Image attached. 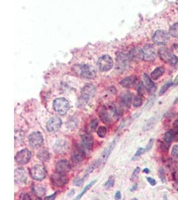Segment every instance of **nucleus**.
Wrapping results in <instances>:
<instances>
[{
    "label": "nucleus",
    "instance_id": "obj_30",
    "mask_svg": "<svg viewBox=\"0 0 178 200\" xmlns=\"http://www.w3.org/2000/svg\"><path fill=\"white\" fill-rule=\"evenodd\" d=\"M108 132L107 128L105 126H101L97 130V134L101 138H104L105 137Z\"/></svg>",
    "mask_w": 178,
    "mask_h": 200
},
{
    "label": "nucleus",
    "instance_id": "obj_46",
    "mask_svg": "<svg viewBox=\"0 0 178 200\" xmlns=\"http://www.w3.org/2000/svg\"><path fill=\"white\" fill-rule=\"evenodd\" d=\"M20 199H31L32 198H30V196L27 194H23L21 195L20 196Z\"/></svg>",
    "mask_w": 178,
    "mask_h": 200
},
{
    "label": "nucleus",
    "instance_id": "obj_45",
    "mask_svg": "<svg viewBox=\"0 0 178 200\" xmlns=\"http://www.w3.org/2000/svg\"><path fill=\"white\" fill-rule=\"evenodd\" d=\"M173 180H174L176 183H177L178 184V169H177L176 171L173 172Z\"/></svg>",
    "mask_w": 178,
    "mask_h": 200
},
{
    "label": "nucleus",
    "instance_id": "obj_5",
    "mask_svg": "<svg viewBox=\"0 0 178 200\" xmlns=\"http://www.w3.org/2000/svg\"><path fill=\"white\" fill-rule=\"evenodd\" d=\"M158 54L161 59H162L165 62L169 63V64L176 65L177 63V57L166 48L159 49Z\"/></svg>",
    "mask_w": 178,
    "mask_h": 200
},
{
    "label": "nucleus",
    "instance_id": "obj_22",
    "mask_svg": "<svg viewBox=\"0 0 178 200\" xmlns=\"http://www.w3.org/2000/svg\"><path fill=\"white\" fill-rule=\"evenodd\" d=\"M120 101L122 105L125 108H130L132 101V95L129 91L123 92L120 96Z\"/></svg>",
    "mask_w": 178,
    "mask_h": 200
},
{
    "label": "nucleus",
    "instance_id": "obj_42",
    "mask_svg": "<svg viewBox=\"0 0 178 200\" xmlns=\"http://www.w3.org/2000/svg\"><path fill=\"white\" fill-rule=\"evenodd\" d=\"M139 172H140V168H135V169L134 171V173L132 174V176H131V179H134L137 177V176L138 175V174L139 173Z\"/></svg>",
    "mask_w": 178,
    "mask_h": 200
},
{
    "label": "nucleus",
    "instance_id": "obj_35",
    "mask_svg": "<svg viewBox=\"0 0 178 200\" xmlns=\"http://www.w3.org/2000/svg\"><path fill=\"white\" fill-rule=\"evenodd\" d=\"M170 32L172 36L178 38V23H176L172 25L170 29Z\"/></svg>",
    "mask_w": 178,
    "mask_h": 200
},
{
    "label": "nucleus",
    "instance_id": "obj_2",
    "mask_svg": "<svg viewBox=\"0 0 178 200\" xmlns=\"http://www.w3.org/2000/svg\"><path fill=\"white\" fill-rule=\"evenodd\" d=\"M75 71L79 76L86 79H94L97 72L95 68L89 64H80L75 67Z\"/></svg>",
    "mask_w": 178,
    "mask_h": 200
},
{
    "label": "nucleus",
    "instance_id": "obj_39",
    "mask_svg": "<svg viewBox=\"0 0 178 200\" xmlns=\"http://www.w3.org/2000/svg\"><path fill=\"white\" fill-rule=\"evenodd\" d=\"M172 155L178 158V145H175L173 146L172 147Z\"/></svg>",
    "mask_w": 178,
    "mask_h": 200
},
{
    "label": "nucleus",
    "instance_id": "obj_9",
    "mask_svg": "<svg viewBox=\"0 0 178 200\" xmlns=\"http://www.w3.org/2000/svg\"><path fill=\"white\" fill-rule=\"evenodd\" d=\"M62 121L58 117H53L50 118L46 124V128L50 133H55L57 131L61 126Z\"/></svg>",
    "mask_w": 178,
    "mask_h": 200
},
{
    "label": "nucleus",
    "instance_id": "obj_48",
    "mask_svg": "<svg viewBox=\"0 0 178 200\" xmlns=\"http://www.w3.org/2000/svg\"><path fill=\"white\" fill-rule=\"evenodd\" d=\"M121 198V194L120 191H117L115 194V199H120Z\"/></svg>",
    "mask_w": 178,
    "mask_h": 200
},
{
    "label": "nucleus",
    "instance_id": "obj_41",
    "mask_svg": "<svg viewBox=\"0 0 178 200\" xmlns=\"http://www.w3.org/2000/svg\"><path fill=\"white\" fill-rule=\"evenodd\" d=\"M159 178L161 179V180H162V181H163V183L166 182V177H165V173H164L163 169H159Z\"/></svg>",
    "mask_w": 178,
    "mask_h": 200
},
{
    "label": "nucleus",
    "instance_id": "obj_43",
    "mask_svg": "<svg viewBox=\"0 0 178 200\" xmlns=\"http://www.w3.org/2000/svg\"><path fill=\"white\" fill-rule=\"evenodd\" d=\"M153 143H154V140L153 139H150L149 143L147 145V146L145 149L146 151H149L150 149L152 147V146H153Z\"/></svg>",
    "mask_w": 178,
    "mask_h": 200
},
{
    "label": "nucleus",
    "instance_id": "obj_26",
    "mask_svg": "<svg viewBox=\"0 0 178 200\" xmlns=\"http://www.w3.org/2000/svg\"><path fill=\"white\" fill-rule=\"evenodd\" d=\"M37 157H38V159L42 161H48L50 159L49 153L46 149H44V150H41L38 152Z\"/></svg>",
    "mask_w": 178,
    "mask_h": 200
},
{
    "label": "nucleus",
    "instance_id": "obj_50",
    "mask_svg": "<svg viewBox=\"0 0 178 200\" xmlns=\"http://www.w3.org/2000/svg\"><path fill=\"white\" fill-rule=\"evenodd\" d=\"M143 172H145V173H150V169H147V168L144 169H143Z\"/></svg>",
    "mask_w": 178,
    "mask_h": 200
},
{
    "label": "nucleus",
    "instance_id": "obj_8",
    "mask_svg": "<svg viewBox=\"0 0 178 200\" xmlns=\"http://www.w3.org/2000/svg\"><path fill=\"white\" fill-rule=\"evenodd\" d=\"M67 181L68 180H67L66 174L56 172V173L52 174L51 176V181H52V184L56 187H59V188L65 186L67 184Z\"/></svg>",
    "mask_w": 178,
    "mask_h": 200
},
{
    "label": "nucleus",
    "instance_id": "obj_4",
    "mask_svg": "<svg viewBox=\"0 0 178 200\" xmlns=\"http://www.w3.org/2000/svg\"><path fill=\"white\" fill-rule=\"evenodd\" d=\"M29 173L33 180L41 181L46 176V169L43 165H36L29 170Z\"/></svg>",
    "mask_w": 178,
    "mask_h": 200
},
{
    "label": "nucleus",
    "instance_id": "obj_17",
    "mask_svg": "<svg viewBox=\"0 0 178 200\" xmlns=\"http://www.w3.org/2000/svg\"><path fill=\"white\" fill-rule=\"evenodd\" d=\"M53 150L57 154H63L68 150V143L65 139H59L53 145Z\"/></svg>",
    "mask_w": 178,
    "mask_h": 200
},
{
    "label": "nucleus",
    "instance_id": "obj_25",
    "mask_svg": "<svg viewBox=\"0 0 178 200\" xmlns=\"http://www.w3.org/2000/svg\"><path fill=\"white\" fill-rule=\"evenodd\" d=\"M177 137V133L176 131H175V130H169L167 131V132L164 135V141L170 143L173 139H175Z\"/></svg>",
    "mask_w": 178,
    "mask_h": 200
},
{
    "label": "nucleus",
    "instance_id": "obj_37",
    "mask_svg": "<svg viewBox=\"0 0 178 200\" xmlns=\"http://www.w3.org/2000/svg\"><path fill=\"white\" fill-rule=\"evenodd\" d=\"M146 87L144 86V84L143 83H140L139 85L138 86V95H140V96H143L144 93L146 92Z\"/></svg>",
    "mask_w": 178,
    "mask_h": 200
},
{
    "label": "nucleus",
    "instance_id": "obj_49",
    "mask_svg": "<svg viewBox=\"0 0 178 200\" xmlns=\"http://www.w3.org/2000/svg\"><path fill=\"white\" fill-rule=\"evenodd\" d=\"M138 188V184H135V185H134L132 188H131V191H135V190H136Z\"/></svg>",
    "mask_w": 178,
    "mask_h": 200
},
{
    "label": "nucleus",
    "instance_id": "obj_47",
    "mask_svg": "<svg viewBox=\"0 0 178 200\" xmlns=\"http://www.w3.org/2000/svg\"><path fill=\"white\" fill-rule=\"evenodd\" d=\"M56 194H57V192H55L54 194H52V195H49V196H48V197H46L45 198V200H52V199H54L55 198H56Z\"/></svg>",
    "mask_w": 178,
    "mask_h": 200
},
{
    "label": "nucleus",
    "instance_id": "obj_3",
    "mask_svg": "<svg viewBox=\"0 0 178 200\" xmlns=\"http://www.w3.org/2000/svg\"><path fill=\"white\" fill-rule=\"evenodd\" d=\"M53 109L60 115H65L70 108L69 101L63 97H59L53 101Z\"/></svg>",
    "mask_w": 178,
    "mask_h": 200
},
{
    "label": "nucleus",
    "instance_id": "obj_6",
    "mask_svg": "<svg viewBox=\"0 0 178 200\" xmlns=\"http://www.w3.org/2000/svg\"><path fill=\"white\" fill-rule=\"evenodd\" d=\"M113 62L112 57L108 55H104L100 57L97 61V66L101 71H108L112 69Z\"/></svg>",
    "mask_w": 178,
    "mask_h": 200
},
{
    "label": "nucleus",
    "instance_id": "obj_38",
    "mask_svg": "<svg viewBox=\"0 0 178 200\" xmlns=\"http://www.w3.org/2000/svg\"><path fill=\"white\" fill-rule=\"evenodd\" d=\"M145 151H146L145 149H143V148H142V147L139 148L138 150V151H136V153H135V154L134 155V157L132 158V160L135 159V158H137L138 157H139V156H140L141 155H142V154H143V153L145 152Z\"/></svg>",
    "mask_w": 178,
    "mask_h": 200
},
{
    "label": "nucleus",
    "instance_id": "obj_19",
    "mask_svg": "<svg viewBox=\"0 0 178 200\" xmlns=\"http://www.w3.org/2000/svg\"><path fill=\"white\" fill-rule=\"evenodd\" d=\"M71 169L70 163L66 160L59 161L56 164V172L63 174L69 173Z\"/></svg>",
    "mask_w": 178,
    "mask_h": 200
},
{
    "label": "nucleus",
    "instance_id": "obj_33",
    "mask_svg": "<svg viewBox=\"0 0 178 200\" xmlns=\"http://www.w3.org/2000/svg\"><path fill=\"white\" fill-rule=\"evenodd\" d=\"M155 123V118H151L150 120H148L146 123L145 124V126L143 127L144 130H149L153 127Z\"/></svg>",
    "mask_w": 178,
    "mask_h": 200
},
{
    "label": "nucleus",
    "instance_id": "obj_24",
    "mask_svg": "<svg viewBox=\"0 0 178 200\" xmlns=\"http://www.w3.org/2000/svg\"><path fill=\"white\" fill-rule=\"evenodd\" d=\"M164 69L162 67H157L151 74V78L152 80H158L160 77H162L164 74Z\"/></svg>",
    "mask_w": 178,
    "mask_h": 200
},
{
    "label": "nucleus",
    "instance_id": "obj_13",
    "mask_svg": "<svg viewBox=\"0 0 178 200\" xmlns=\"http://www.w3.org/2000/svg\"><path fill=\"white\" fill-rule=\"evenodd\" d=\"M129 66V57L125 54H119L117 57L116 70L120 72L126 70Z\"/></svg>",
    "mask_w": 178,
    "mask_h": 200
},
{
    "label": "nucleus",
    "instance_id": "obj_11",
    "mask_svg": "<svg viewBox=\"0 0 178 200\" xmlns=\"http://www.w3.org/2000/svg\"><path fill=\"white\" fill-rule=\"evenodd\" d=\"M153 40L158 45H166L169 40V36L166 32L158 30L155 33Z\"/></svg>",
    "mask_w": 178,
    "mask_h": 200
},
{
    "label": "nucleus",
    "instance_id": "obj_23",
    "mask_svg": "<svg viewBox=\"0 0 178 200\" xmlns=\"http://www.w3.org/2000/svg\"><path fill=\"white\" fill-rule=\"evenodd\" d=\"M143 82H144V86H145L146 89L150 93H153L155 91L156 87L155 86L154 83L152 82L151 78H150L146 74L143 75Z\"/></svg>",
    "mask_w": 178,
    "mask_h": 200
},
{
    "label": "nucleus",
    "instance_id": "obj_20",
    "mask_svg": "<svg viewBox=\"0 0 178 200\" xmlns=\"http://www.w3.org/2000/svg\"><path fill=\"white\" fill-rule=\"evenodd\" d=\"M82 142L83 146L87 150H91L94 146V138L92 135L89 134H83L82 135Z\"/></svg>",
    "mask_w": 178,
    "mask_h": 200
},
{
    "label": "nucleus",
    "instance_id": "obj_44",
    "mask_svg": "<svg viewBox=\"0 0 178 200\" xmlns=\"http://www.w3.org/2000/svg\"><path fill=\"white\" fill-rule=\"evenodd\" d=\"M147 180L148 182H149V184H150L151 185H152V186H154L156 184V181H155V180H154V178L147 177Z\"/></svg>",
    "mask_w": 178,
    "mask_h": 200
},
{
    "label": "nucleus",
    "instance_id": "obj_29",
    "mask_svg": "<svg viewBox=\"0 0 178 200\" xmlns=\"http://www.w3.org/2000/svg\"><path fill=\"white\" fill-rule=\"evenodd\" d=\"M97 182V180H94V181H92L91 183H90V184H89L88 185H87L86 187H85L84 189L82 191V192H80V194L78 195L77 197L75 198V199H81L83 196V195L86 194L87 191L90 189L91 187L94 185L95 183Z\"/></svg>",
    "mask_w": 178,
    "mask_h": 200
},
{
    "label": "nucleus",
    "instance_id": "obj_34",
    "mask_svg": "<svg viewBox=\"0 0 178 200\" xmlns=\"http://www.w3.org/2000/svg\"><path fill=\"white\" fill-rule=\"evenodd\" d=\"M86 177H87V176H84L83 177H76L75 180H74V185H76V186H80V185H82L83 184V182L85 181V180H86Z\"/></svg>",
    "mask_w": 178,
    "mask_h": 200
},
{
    "label": "nucleus",
    "instance_id": "obj_40",
    "mask_svg": "<svg viewBox=\"0 0 178 200\" xmlns=\"http://www.w3.org/2000/svg\"><path fill=\"white\" fill-rule=\"evenodd\" d=\"M98 125V121H97V120H93L91 121V130L92 131H95L97 128V126Z\"/></svg>",
    "mask_w": 178,
    "mask_h": 200
},
{
    "label": "nucleus",
    "instance_id": "obj_18",
    "mask_svg": "<svg viewBox=\"0 0 178 200\" xmlns=\"http://www.w3.org/2000/svg\"><path fill=\"white\" fill-rule=\"evenodd\" d=\"M143 59L146 61H154L155 59V52L153 46L147 45L143 48Z\"/></svg>",
    "mask_w": 178,
    "mask_h": 200
},
{
    "label": "nucleus",
    "instance_id": "obj_27",
    "mask_svg": "<svg viewBox=\"0 0 178 200\" xmlns=\"http://www.w3.org/2000/svg\"><path fill=\"white\" fill-rule=\"evenodd\" d=\"M130 56L131 59H140L143 58V55L142 50H139L138 49H134L131 50L130 52Z\"/></svg>",
    "mask_w": 178,
    "mask_h": 200
},
{
    "label": "nucleus",
    "instance_id": "obj_28",
    "mask_svg": "<svg viewBox=\"0 0 178 200\" xmlns=\"http://www.w3.org/2000/svg\"><path fill=\"white\" fill-rule=\"evenodd\" d=\"M33 192H34L38 196H42L44 195L45 194V189L44 186L41 185H37L36 186H33Z\"/></svg>",
    "mask_w": 178,
    "mask_h": 200
},
{
    "label": "nucleus",
    "instance_id": "obj_36",
    "mask_svg": "<svg viewBox=\"0 0 178 200\" xmlns=\"http://www.w3.org/2000/svg\"><path fill=\"white\" fill-rule=\"evenodd\" d=\"M172 83L171 82H169V83H167L164 85V86H162V87L160 89V91H159V96H162L166 92V91L167 90V89L170 87L172 86Z\"/></svg>",
    "mask_w": 178,
    "mask_h": 200
},
{
    "label": "nucleus",
    "instance_id": "obj_1",
    "mask_svg": "<svg viewBox=\"0 0 178 200\" xmlns=\"http://www.w3.org/2000/svg\"><path fill=\"white\" fill-rule=\"evenodd\" d=\"M122 114L120 108H117L114 105L103 106L100 112V117L102 121L106 124H111L113 121L117 120Z\"/></svg>",
    "mask_w": 178,
    "mask_h": 200
},
{
    "label": "nucleus",
    "instance_id": "obj_15",
    "mask_svg": "<svg viewBox=\"0 0 178 200\" xmlns=\"http://www.w3.org/2000/svg\"><path fill=\"white\" fill-rule=\"evenodd\" d=\"M95 93V88L92 85H86L82 89L81 97L83 101H87L94 97Z\"/></svg>",
    "mask_w": 178,
    "mask_h": 200
},
{
    "label": "nucleus",
    "instance_id": "obj_12",
    "mask_svg": "<svg viewBox=\"0 0 178 200\" xmlns=\"http://www.w3.org/2000/svg\"><path fill=\"white\" fill-rule=\"evenodd\" d=\"M86 157V153L83 148L80 146H76L72 152L71 158L74 162L79 163L83 161Z\"/></svg>",
    "mask_w": 178,
    "mask_h": 200
},
{
    "label": "nucleus",
    "instance_id": "obj_14",
    "mask_svg": "<svg viewBox=\"0 0 178 200\" xmlns=\"http://www.w3.org/2000/svg\"><path fill=\"white\" fill-rule=\"evenodd\" d=\"M117 138L114 139L112 141V142L110 143L106 148L105 149L104 151L102 152V154H101L100 157L98 160H97L99 161L100 165L105 164V162H106L109 155L111 154V153L113 151V148L116 146V143H117Z\"/></svg>",
    "mask_w": 178,
    "mask_h": 200
},
{
    "label": "nucleus",
    "instance_id": "obj_7",
    "mask_svg": "<svg viewBox=\"0 0 178 200\" xmlns=\"http://www.w3.org/2000/svg\"><path fill=\"white\" fill-rule=\"evenodd\" d=\"M29 143L33 148H39L44 143V137L39 131H34L29 135Z\"/></svg>",
    "mask_w": 178,
    "mask_h": 200
},
{
    "label": "nucleus",
    "instance_id": "obj_16",
    "mask_svg": "<svg viewBox=\"0 0 178 200\" xmlns=\"http://www.w3.org/2000/svg\"><path fill=\"white\" fill-rule=\"evenodd\" d=\"M28 181V174L23 168H18L15 170V181L18 184H25Z\"/></svg>",
    "mask_w": 178,
    "mask_h": 200
},
{
    "label": "nucleus",
    "instance_id": "obj_32",
    "mask_svg": "<svg viewBox=\"0 0 178 200\" xmlns=\"http://www.w3.org/2000/svg\"><path fill=\"white\" fill-rule=\"evenodd\" d=\"M114 184H115V180H114V177L112 176H110L108 178V180L106 181V182L105 183V184H104L105 188L108 189L112 188L113 187Z\"/></svg>",
    "mask_w": 178,
    "mask_h": 200
},
{
    "label": "nucleus",
    "instance_id": "obj_31",
    "mask_svg": "<svg viewBox=\"0 0 178 200\" xmlns=\"http://www.w3.org/2000/svg\"><path fill=\"white\" fill-rule=\"evenodd\" d=\"M142 102H143V99H142V96H140V95L136 96L134 99V102H133L134 107L135 108H139V106L142 105Z\"/></svg>",
    "mask_w": 178,
    "mask_h": 200
},
{
    "label": "nucleus",
    "instance_id": "obj_10",
    "mask_svg": "<svg viewBox=\"0 0 178 200\" xmlns=\"http://www.w3.org/2000/svg\"><path fill=\"white\" fill-rule=\"evenodd\" d=\"M31 157V152L27 149H24L17 153L15 156V160L19 164H26L30 160Z\"/></svg>",
    "mask_w": 178,
    "mask_h": 200
},
{
    "label": "nucleus",
    "instance_id": "obj_21",
    "mask_svg": "<svg viewBox=\"0 0 178 200\" xmlns=\"http://www.w3.org/2000/svg\"><path fill=\"white\" fill-rule=\"evenodd\" d=\"M138 82V78L135 76L131 75L127 77L124 79H123L121 82L120 84L122 87L125 88H131L135 86Z\"/></svg>",
    "mask_w": 178,
    "mask_h": 200
}]
</instances>
